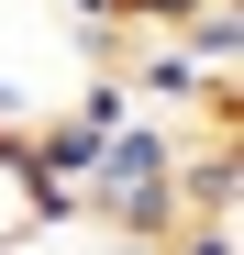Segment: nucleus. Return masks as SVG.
I'll list each match as a JSON object with an SVG mask.
<instances>
[{
  "instance_id": "1",
  "label": "nucleus",
  "mask_w": 244,
  "mask_h": 255,
  "mask_svg": "<svg viewBox=\"0 0 244 255\" xmlns=\"http://www.w3.org/2000/svg\"><path fill=\"white\" fill-rule=\"evenodd\" d=\"M56 233H78V222H56V200L33 189V166H22V144L0 133V255H22V244H56Z\"/></svg>"
},
{
  "instance_id": "2",
  "label": "nucleus",
  "mask_w": 244,
  "mask_h": 255,
  "mask_svg": "<svg viewBox=\"0 0 244 255\" xmlns=\"http://www.w3.org/2000/svg\"><path fill=\"white\" fill-rule=\"evenodd\" d=\"M189 11H200V0H111L122 33H167V22H189Z\"/></svg>"
},
{
  "instance_id": "3",
  "label": "nucleus",
  "mask_w": 244,
  "mask_h": 255,
  "mask_svg": "<svg viewBox=\"0 0 244 255\" xmlns=\"http://www.w3.org/2000/svg\"><path fill=\"white\" fill-rule=\"evenodd\" d=\"M167 255H233V222H178Z\"/></svg>"
}]
</instances>
